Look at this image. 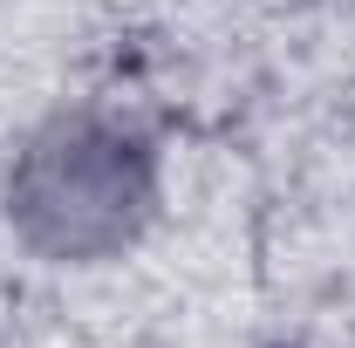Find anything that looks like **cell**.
Listing matches in <instances>:
<instances>
[]
</instances>
